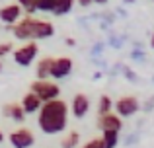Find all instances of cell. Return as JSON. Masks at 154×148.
<instances>
[{
  "mask_svg": "<svg viewBox=\"0 0 154 148\" xmlns=\"http://www.w3.org/2000/svg\"><path fill=\"white\" fill-rule=\"evenodd\" d=\"M37 111H39V117H37L39 129L45 134H57L66 129V123H68L66 101H63L59 98L49 99V101H43Z\"/></svg>",
  "mask_w": 154,
  "mask_h": 148,
  "instance_id": "1",
  "label": "cell"
},
{
  "mask_svg": "<svg viewBox=\"0 0 154 148\" xmlns=\"http://www.w3.org/2000/svg\"><path fill=\"white\" fill-rule=\"evenodd\" d=\"M12 31H14L16 39L22 41H37V39H47L55 33V27L51 22H41L35 20L27 14L26 20H18L16 23H12Z\"/></svg>",
  "mask_w": 154,
  "mask_h": 148,
  "instance_id": "2",
  "label": "cell"
},
{
  "mask_svg": "<svg viewBox=\"0 0 154 148\" xmlns=\"http://www.w3.org/2000/svg\"><path fill=\"white\" fill-rule=\"evenodd\" d=\"M31 92H33L35 95H37L41 101H49V99H55L60 95V88L57 86V84L49 82L47 78H37L33 84H31Z\"/></svg>",
  "mask_w": 154,
  "mask_h": 148,
  "instance_id": "3",
  "label": "cell"
},
{
  "mask_svg": "<svg viewBox=\"0 0 154 148\" xmlns=\"http://www.w3.org/2000/svg\"><path fill=\"white\" fill-rule=\"evenodd\" d=\"M37 51L39 49H37V43L35 41H26L20 49L14 51V61L20 66H29L35 61V57H37Z\"/></svg>",
  "mask_w": 154,
  "mask_h": 148,
  "instance_id": "4",
  "label": "cell"
},
{
  "mask_svg": "<svg viewBox=\"0 0 154 148\" xmlns=\"http://www.w3.org/2000/svg\"><path fill=\"white\" fill-rule=\"evenodd\" d=\"M113 107H115V113L119 115V117H133V115L139 111V99L133 98V95H123V98H119L115 103H113Z\"/></svg>",
  "mask_w": 154,
  "mask_h": 148,
  "instance_id": "5",
  "label": "cell"
},
{
  "mask_svg": "<svg viewBox=\"0 0 154 148\" xmlns=\"http://www.w3.org/2000/svg\"><path fill=\"white\" fill-rule=\"evenodd\" d=\"M8 138H10V144L14 146V148H31V146L35 144L33 133H31L29 129H26V127L12 131Z\"/></svg>",
  "mask_w": 154,
  "mask_h": 148,
  "instance_id": "6",
  "label": "cell"
},
{
  "mask_svg": "<svg viewBox=\"0 0 154 148\" xmlns=\"http://www.w3.org/2000/svg\"><path fill=\"white\" fill-rule=\"evenodd\" d=\"M70 72H72V59H68V57L53 59V66H51V74H49L51 78L63 80V78H66Z\"/></svg>",
  "mask_w": 154,
  "mask_h": 148,
  "instance_id": "7",
  "label": "cell"
},
{
  "mask_svg": "<svg viewBox=\"0 0 154 148\" xmlns=\"http://www.w3.org/2000/svg\"><path fill=\"white\" fill-rule=\"evenodd\" d=\"M121 127H123V123H121V117L117 113L107 111V113L98 117V129L100 131H121Z\"/></svg>",
  "mask_w": 154,
  "mask_h": 148,
  "instance_id": "8",
  "label": "cell"
},
{
  "mask_svg": "<svg viewBox=\"0 0 154 148\" xmlns=\"http://www.w3.org/2000/svg\"><path fill=\"white\" fill-rule=\"evenodd\" d=\"M22 16V6L20 4H8V6L0 8V20H2L6 26H12L16 23Z\"/></svg>",
  "mask_w": 154,
  "mask_h": 148,
  "instance_id": "9",
  "label": "cell"
},
{
  "mask_svg": "<svg viewBox=\"0 0 154 148\" xmlns=\"http://www.w3.org/2000/svg\"><path fill=\"white\" fill-rule=\"evenodd\" d=\"M72 115H74L76 119H82L84 115L88 113V109H90V99H88V95L84 94H76L74 98H72Z\"/></svg>",
  "mask_w": 154,
  "mask_h": 148,
  "instance_id": "10",
  "label": "cell"
},
{
  "mask_svg": "<svg viewBox=\"0 0 154 148\" xmlns=\"http://www.w3.org/2000/svg\"><path fill=\"white\" fill-rule=\"evenodd\" d=\"M41 103L43 101L33 94V92H27V94L22 98V103H20V105H22V109L26 111V115H27V113H35V111L41 107Z\"/></svg>",
  "mask_w": 154,
  "mask_h": 148,
  "instance_id": "11",
  "label": "cell"
},
{
  "mask_svg": "<svg viewBox=\"0 0 154 148\" xmlns=\"http://www.w3.org/2000/svg\"><path fill=\"white\" fill-rule=\"evenodd\" d=\"M4 113H6L8 117H12L14 121H18V123H22L23 119H26V111L22 109L20 103H8V105L4 107Z\"/></svg>",
  "mask_w": 154,
  "mask_h": 148,
  "instance_id": "12",
  "label": "cell"
},
{
  "mask_svg": "<svg viewBox=\"0 0 154 148\" xmlns=\"http://www.w3.org/2000/svg\"><path fill=\"white\" fill-rule=\"evenodd\" d=\"M51 66H53V59L51 57H45L41 59V61L37 62V68H35V74H37V78H49L51 74Z\"/></svg>",
  "mask_w": 154,
  "mask_h": 148,
  "instance_id": "13",
  "label": "cell"
},
{
  "mask_svg": "<svg viewBox=\"0 0 154 148\" xmlns=\"http://www.w3.org/2000/svg\"><path fill=\"white\" fill-rule=\"evenodd\" d=\"M72 6H74V0H57L51 12H53L55 16H64L66 12L72 10Z\"/></svg>",
  "mask_w": 154,
  "mask_h": 148,
  "instance_id": "14",
  "label": "cell"
},
{
  "mask_svg": "<svg viewBox=\"0 0 154 148\" xmlns=\"http://www.w3.org/2000/svg\"><path fill=\"white\" fill-rule=\"evenodd\" d=\"M102 133H103L102 137L103 148H115L117 140H119V131H102Z\"/></svg>",
  "mask_w": 154,
  "mask_h": 148,
  "instance_id": "15",
  "label": "cell"
},
{
  "mask_svg": "<svg viewBox=\"0 0 154 148\" xmlns=\"http://www.w3.org/2000/svg\"><path fill=\"white\" fill-rule=\"evenodd\" d=\"M78 142H80V134L76 133V131H70V133L60 140V146H63V148H76Z\"/></svg>",
  "mask_w": 154,
  "mask_h": 148,
  "instance_id": "16",
  "label": "cell"
},
{
  "mask_svg": "<svg viewBox=\"0 0 154 148\" xmlns=\"http://www.w3.org/2000/svg\"><path fill=\"white\" fill-rule=\"evenodd\" d=\"M111 107H113L111 98H109V95H102V98H100V105H98V115H103V113H107V111H111Z\"/></svg>",
  "mask_w": 154,
  "mask_h": 148,
  "instance_id": "17",
  "label": "cell"
},
{
  "mask_svg": "<svg viewBox=\"0 0 154 148\" xmlns=\"http://www.w3.org/2000/svg\"><path fill=\"white\" fill-rule=\"evenodd\" d=\"M57 0H35V10L39 12H51Z\"/></svg>",
  "mask_w": 154,
  "mask_h": 148,
  "instance_id": "18",
  "label": "cell"
},
{
  "mask_svg": "<svg viewBox=\"0 0 154 148\" xmlns=\"http://www.w3.org/2000/svg\"><path fill=\"white\" fill-rule=\"evenodd\" d=\"M18 4L22 6V10H26L27 14L35 12V0H18Z\"/></svg>",
  "mask_w": 154,
  "mask_h": 148,
  "instance_id": "19",
  "label": "cell"
},
{
  "mask_svg": "<svg viewBox=\"0 0 154 148\" xmlns=\"http://www.w3.org/2000/svg\"><path fill=\"white\" fill-rule=\"evenodd\" d=\"M12 49H14V45H12L10 41H6V43H0V59H2V57H6V55L10 53Z\"/></svg>",
  "mask_w": 154,
  "mask_h": 148,
  "instance_id": "20",
  "label": "cell"
},
{
  "mask_svg": "<svg viewBox=\"0 0 154 148\" xmlns=\"http://www.w3.org/2000/svg\"><path fill=\"white\" fill-rule=\"evenodd\" d=\"M84 148H103V142L102 138H92V140H88L84 144Z\"/></svg>",
  "mask_w": 154,
  "mask_h": 148,
  "instance_id": "21",
  "label": "cell"
},
{
  "mask_svg": "<svg viewBox=\"0 0 154 148\" xmlns=\"http://www.w3.org/2000/svg\"><path fill=\"white\" fill-rule=\"evenodd\" d=\"M92 2H94V0H78V4H80V6H90Z\"/></svg>",
  "mask_w": 154,
  "mask_h": 148,
  "instance_id": "22",
  "label": "cell"
},
{
  "mask_svg": "<svg viewBox=\"0 0 154 148\" xmlns=\"http://www.w3.org/2000/svg\"><path fill=\"white\" fill-rule=\"evenodd\" d=\"M94 2H98V4H105L107 0H94Z\"/></svg>",
  "mask_w": 154,
  "mask_h": 148,
  "instance_id": "23",
  "label": "cell"
},
{
  "mask_svg": "<svg viewBox=\"0 0 154 148\" xmlns=\"http://www.w3.org/2000/svg\"><path fill=\"white\" fill-rule=\"evenodd\" d=\"M4 140V134H2V131H0V142H2Z\"/></svg>",
  "mask_w": 154,
  "mask_h": 148,
  "instance_id": "24",
  "label": "cell"
},
{
  "mask_svg": "<svg viewBox=\"0 0 154 148\" xmlns=\"http://www.w3.org/2000/svg\"><path fill=\"white\" fill-rule=\"evenodd\" d=\"M0 70H2V65H0Z\"/></svg>",
  "mask_w": 154,
  "mask_h": 148,
  "instance_id": "25",
  "label": "cell"
}]
</instances>
